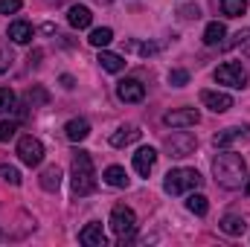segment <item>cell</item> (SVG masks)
<instances>
[{"label":"cell","instance_id":"obj_1","mask_svg":"<svg viewBox=\"0 0 250 247\" xmlns=\"http://www.w3.org/2000/svg\"><path fill=\"white\" fill-rule=\"evenodd\" d=\"M212 175H215L218 186H224V189H242L248 181V163L242 154L221 148V154L212 160Z\"/></svg>","mask_w":250,"mask_h":247},{"label":"cell","instance_id":"obj_2","mask_svg":"<svg viewBox=\"0 0 250 247\" xmlns=\"http://www.w3.org/2000/svg\"><path fill=\"white\" fill-rule=\"evenodd\" d=\"M96 189V172H93V160L87 151H76L73 154V195H90Z\"/></svg>","mask_w":250,"mask_h":247},{"label":"cell","instance_id":"obj_3","mask_svg":"<svg viewBox=\"0 0 250 247\" xmlns=\"http://www.w3.org/2000/svg\"><path fill=\"white\" fill-rule=\"evenodd\" d=\"M204 186V178H201V172H195V169H172L169 175H166V181H163V189L169 192V195H184V192H192V189H201Z\"/></svg>","mask_w":250,"mask_h":247},{"label":"cell","instance_id":"obj_4","mask_svg":"<svg viewBox=\"0 0 250 247\" xmlns=\"http://www.w3.org/2000/svg\"><path fill=\"white\" fill-rule=\"evenodd\" d=\"M111 230L120 236V239H131L134 233H137V215H134V209L131 206H125V204H117L114 209H111Z\"/></svg>","mask_w":250,"mask_h":247},{"label":"cell","instance_id":"obj_5","mask_svg":"<svg viewBox=\"0 0 250 247\" xmlns=\"http://www.w3.org/2000/svg\"><path fill=\"white\" fill-rule=\"evenodd\" d=\"M166 151H169V157H175V160H181V157H189L195 148H198V137L195 134H189V131H172L169 137H166Z\"/></svg>","mask_w":250,"mask_h":247},{"label":"cell","instance_id":"obj_6","mask_svg":"<svg viewBox=\"0 0 250 247\" xmlns=\"http://www.w3.org/2000/svg\"><path fill=\"white\" fill-rule=\"evenodd\" d=\"M215 82L242 90V87H248V70L239 62H224L221 67H215Z\"/></svg>","mask_w":250,"mask_h":247},{"label":"cell","instance_id":"obj_7","mask_svg":"<svg viewBox=\"0 0 250 247\" xmlns=\"http://www.w3.org/2000/svg\"><path fill=\"white\" fill-rule=\"evenodd\" d=\"M18 157L26 166H41V160H44V143L35 140V137H29V134L21 137L18 140Z\"/></svg>","mask_w":250,"mask_h":247},{"label":"cell","instance_id":"obj_8","mask_svg":"<svg viewBox=\"0 0 250 247\" xmlns=\"http://www.w3.org/2000/svg\"><path fill=\"white\" fill-rule=\"evenodd\" d=\"M215 148H230V145H239V143H250V125H239V128H224L212 137Z\"/></svg>","mask_w":250,"mask_h":247},{"label":"cell","instance_id":"obj_9","mask_svg":"<svg viewBox=\"0 0 250 247\" xmlns=\"http://www.w3.org/2000/svg\"><path fill=\"white\" fill-rule=\"evenodd\" d=\"M201 105L209 108L212 114H227L233 108V96L221 90H201Z\"/></svg>","mask_w":250,"mask_h":247},{"label":"cell","instance_id":"obj_10","mask_svg":"<svg viewBox=\"0 0 250 247\" xmlns=\"http://www.w3.org/2000/svg\"><path fill=\"white\" fill-rule=\"evenodd\" d=\"M163 123L169 128H192L201 123V114H198V108H178V111H169L163 117Z\"/></svg>","mask_w":250,"mask_h":247},{"label":"cell","instance_id":"obj_11","mask_svg":"<svg viewBox=\"0 0 250 247\" xmlns=\"http://www.w3.org/2000/svg\"><path fill=\"white\" fill-rule=\"evenodd\" d=\"M117 96L123 102H143L146 99V84L140 79H123L117 84Z\"/></svg>","mask_w":250,"mask_h":247},{"label":"cell","instance_id":"obj_12","mask_svg":"<svg viewBox=\"0 0 250 247\" xmlns=\"http://www.w3.org/2000/svg\"><path fill=\"white\" fill-rule=\"evenodd\" d=\"M154 163H157V151H154L151 145L137 148V154H134V172H137V175L148 178V175H151V169H154Z\"/></svg>","mask_w":250,"mask_h":247},{"label":"cell","instance_id":"obj_13","mask_svg":"<svg viewBox=\"0 0 250 247\" xmlns=\"http://www.w3.org/2000/svg\"><path fill=\"white\" fill-rule=\"evenodd\" d=\"M6 35H9V41H15V44H29V41L35 38V29H32L29 21H12Z\"/></svg>","mask_w":250,"mask_h":247},{"label":"cell","instance_id":"obj_14","mask_svg":"<svg viewBox=\"0 0 250 247\" xmlns=\"http://www.w3.org/2000/svg\"><path fill=\"white\" fill-rule=\"evenodd\" d=\"M140 137H143V131H140L137 125H123V128H117V131L111 134V145H114V148H125V145L137 143Z\"/></svg>","mask_w":250,"mask_h":247},{"label":"cell","instance_id":"obj_15","mask_svg":"<svg viewBox=\"0 0 250 247\" xmlns=\"http://www.w3.org/2000/svg\"><path fill=\"white\" fill-rule=\"evenodd\" d=\"M90 21H93V12L87 9V6H70V12H67V23L73 26V29H87L90 26Z\"/></svg>","mask_w":250,"mask_h":247},{"label":"cell","instance_id":"obj_16","mask_svg":"<svg viewBox=\"0 0 250 247\" xmlns=\"http://www.w3.org/2000/svg\"><path fill=\"white\" fill-rule=\"evenodd\" d=\"M79 242L82 245H87V247H102L105 245V230H102V224H87L82 233H79Z\"/></svg>","mask_w":250,"mask_h":247},{"label":"cell","instance_id":"obj_17","mask_svg":"<svg viewBox=\"0 0 250 247\" xmlns=\"http://www.w3.org/2000/svg\"><path fill=\"white\" fill-rule=\"evenodd\" d=\"M224 38H227V26H224L221 21L207 23V29H204V44H207V47H221Z\"/></svg>","mask_w":250,"mask_h":247},{"label":"cell","instance_id":"obj_18","mask_svg":"<svg viewBox=\"0 0 250 247\" xmlns=\"http://www.w3.org/2000/svg\"><path fill=\"white\" fill-rule=\"evenodd\" d=\"M64 134H67L70 143H82V140H87V134H90V123H87V120H70V123L64 125Z\"/></svg>","mask_w":250,"mask_h":247},{"label":"cell","instance_id":"obj_19","mask_svg":"<svg viewBox=\"0 0 250 247\" xmlns=\"http://www.w3.org/2000/svg\"><path fill=\"white\" fill-rule=\"evenodd\" d=\"M218 227H221V233H227V236H245V233H248V221H245L242 215H224Z\"/></svg>","mask_w":250,"mask_h":247},{"label":"cell","instance_id":"obj_20","mask_svg":"<svg viewBox=\"0 0 250 247\" xmlns=\"http://www.w3.org/2000/svg\"><path fill=\"white\" fill-rule=\"evenodd\" d=\"M38 184H41L44 192H56V189L62 186V169H59V166H47V169L41 172Z\"/></svg>","mask_w":250,"mask_h":247},{"label":"cell","instance_id":"obj_21","mask_svg":"<svg viewBox=\"0 0 250 247\" xmlns=\"http://www.w3.org/2000/svg\"><path fill=\"white\" fill-rule=\"evenodd\" d=\"M96 62L102 64V70H108V73H123L125 70V59L123 56L108 53V50H99V59H96Z\"/></svg>","mask_w":250,"mask_h":247},{"label":"cell","instance_id":"obj_22","mask_svg":"<svg viewBox=\"0 0 250 247\" xmlns=\"http://www.w3.org/2000/svg\"><path fill=\"white\" fill-rule=\"evenodd\" d=\"M102 181L108 186H114V189H125L128 186V172H125L123 166H108L105 175H102Z\"/></svg>","mask_w":250,"mask_h":247},{"label":"cell","instance_id":"obj_23","mask_svg":"<svg viewBox=\"0 0 250 247\" xmlns=\"http://www.w3.org/2000/svg\"><path fill=\"white\" fill-rule=\"evenodd\" d=\"M187 209L189 212H195V215H207V209H209V201H207V195H201V192H192L187 198Z\"/></svg>","mask_w":250,"mask_h":247},{"label":"cell","instance_id":"obj_24","mask_svg":"<svg viewBox=\"0 0 250 247\" xmlns=\"http://www.w3.org/2000/svg\"><path fill=\"white\" fill-rule=\"evenodd\" d=\"M87 41H90L96 50H105V47L114 41V32H111L108 26H99V29H93V32H90V38H87Z\"/></svg>","mask_w":250,"mask_h":247},{"label":"cell","instance_id":"obj_25","mask_svg":"<svg viewBox=\"0 0 250 247\" xmlns=\"http://www.w3.org/2000/svg\"><path fill=\"white\" fill-rule=\"evenodd\" d=\"M221 12L227 18H242L248 12V0H221Z\"/></svg>","mask_w":250,"mask_h":247},{"label":"cell","instance_id":"obj_26","mask_svg":"<svg viewBox=\"0 0 250 247\" xmlns=\"http://www.w3.org/2000/svg\"><path fill=\"white\" fill-rule=\"evenodd\" d=\"M15 108V90L12 87H0V114H9Z\"/></svg>","mask_w":250,"mask_h":247},{"label":"cell","instance_id":"obj_27","mask_svg":"<svg viewBox=\"0 0 250 247\" xmlns=\"http://www.w3.org/2000/svg\"><path fill=\"white\" fill-rule=\"evenodd\" d=\"M169 84H175V87H187L189 84V73L187 70H181V67L169 70Z\"/></svg>","mask_w":250,"mask_h":247},{"label":"cell","instance_id":"obj_28","mask_svg":"<svg viewBox=\"0 0 250 247\" xmlns=\"http://www.w3.org/2000/svg\"><path fill=\"white\" fill-rule=\"evenodd\" d=\"M0 178L12 186H21V172H18L15 166H0Z\"/></svg>","mask_w":250,"mask_h":247},{"label":"cell","instance_id":"obj_29","mask_svg":"<svg viewBox=\"0 0 250 247\" xmlns=\"http://www.w3.org/2000/svg\"><path fill=\"white\" fill-rule=\"evenodd\" d=\"M21 0H0V15H15V12H21Z\"/></svg>","mask_w":250,"mask_h":247},{"label":"cell","instance_id":"obj_30","mask_svg":"<svg viewBox=\"0 0 250 247\" xmlns=\"http://www.w3.org/2000/svg\"><path fill=\"white\" fill-rule=\"evenodd\" d=\"M248 38H250V29H242V32H236V35H233V41H221V47H224V50H230V47H236V44H245Z\"/></svg>","mask_w":250,"mask_h":247},{"label":"cell","instance_id":"obj_31","mask_svg":"<svg viewBox=\"0 0 250 247\" xmlns=\"http://www.w3.org/2000/svg\"><path fill=\"white\" fill-rule=\"evenodd\" d=\"M15 131H18V123H15V120H9V123H0V140H9V137H15Z\"/></svg>","mask_w":250,"mask_h":247},{"label":"cell","instance_id":"obj_32","mask_svg":"<svg viewBox=\"0 0 250 247\" xmlns=\"http://www.w3.org/2000/svg\"><path fill=\"white\" fill-rule=\"evenodd\" d=\"M9 64H12V53H9L6 47H0V73H6Z\"/></svg>","mask_w":250,"mask_h":247},{"label":"cell","instance_id":"obj_33","mask_svg":"<svg viewBox=\"0 0 250 247\" xmlns=\"http://www.w3.org/2000/svg\"><path fill=\"white\" fill-rule=\"evenodd\" d=\"M26 102H29V105H35V102H47V93H44V90H29V93H26Z\"/></svg>","mask_w":250,"mask_h":247},{"label":"cell","instance_id":"obj_34","mask_svg":"<svg viewBox=\"0 0 250 247\" xmlns=\"http://www.w3.org/2000/svg\"><path fill=\"white\" fill-rule=\"evenodd\" d=\"M140 53H143V56H151V53H157V47H154V44H143Z\"/></svg>","mask_w":250,"mask_h":247},{"label":"cell","instance_id":"obj_35","mask_svg":"<svg viewBox=\"0 0 250 247\" xmlns=\"http://www.w3.org/2000/svg\"><path fill=\"white\" fill-rule=\"evenodd\" d=\"M181 15H184V18H198L201 12H198V6H195V9H181Z\"/></svg>","mask_w":250,"mask_h":247},{"label":"cell","instance_id":"obj_36","mask_svg":"<svg viewBox=\"0 0 250 247\" xmlns=\"http://www.w3.org/2000/svg\"><path fill=\"white\" fill-rule=\"evenodd\" d=\"M62 84L67 87V90H73V84H76V82H73V76H67V73H64V76H62Z\"/></svg>","mask_w":250,"mask_h":247},{"label":"cell","instance_id":"obj_37","mask_svg":"<svg viewBox=\"0 0 250 247\" xmlns=\"http://www.w3.org/2000/svg\"><path fill=\"white\" fill-rule=\"evenodd\" d=\"M245 192L250 195V175H248V181H245Z\"/></svg>","mask_w":250,"mask_h":247}]
</instances>
